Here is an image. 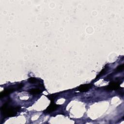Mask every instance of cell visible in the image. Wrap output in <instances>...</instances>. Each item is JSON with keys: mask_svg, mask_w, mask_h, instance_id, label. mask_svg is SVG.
Segmentation results:
<instances>
[{"mask_svg": "<svg viewBox=\"0 0 124 124\" xmlns=\"http://www.w3.org/2000/svg\"><path fill=\"white\" fill-rule=\"evenodd\" d=\"M108 67H107V66H106L105 68H104L102 70V71H101V72L99 73L97 77V78H96V79L97 80V79L99 78H100V77H101V76H102L103 75H105V73L107 72V70H108Z\"/></svg>", "mask_w": 124, "mask_h": 124, "instance_id": "obj_7", "label": "cell"}, {"mask_svg": "<svg viewBox=\"0 0 124 124\" xmlns=\"http://www.w3.org/2000/svg\"><path fill=\"white\" fill-rule=\"evenodd\" d=\"M42 91L39 88H35L31 89L29 91V92L30 94L33 95H36L37 94H41Z\"/></svg>", "mask_w": 124, "mask_h": 124, "instance_id": "obj_6", "label": "cell"}, {"mask_svg": "<svg viewBox=\"0 0 124 124\" xmlns=\"http://www.w3.org/2000/svg\"><path fill=\"white\" fill-rule=\"evenodd\" d=\"M15 90L16 89L13 87L5 89L2 92H1V94H0V97L3 98L6 96H7L8 95H10V94H11V93L14 92L15 91Z\"/></svg>", "mask_w": 124, "mask_h": 124, "instance_id": "obj_5", "label": "cell"}, {"mask_svg": "<svg viewBox=\"0 0 124 124\" xmlns=\"http://www.w3.org/2000/svg\"><path fill=\"white\" fill-rule=\"evenodd\" d=\"M120 88V83L118 82H111L107 86L105 90L107 91H113L118 89Z\"/></svg>", "mask_w": 124, "mask_h": 124, "instance_id": "obj_3", "label": "cell"}, {"mask_svg": "<svg viewBox=\"0 0 124 124\" xmlns=\"http://www.w3.org/2000/svg\"><path fill=\"white\" fill-rule=\"evenodd\" d=\"M56 96L54 95H50V96H47V97L51 100V101H54V99H55V97Z\"/></svg>", "mask_w": 124, "mask_h": 124, "instance_id": "obj_10", "label": "cell"}, {"mask_svg": "<svg viewBox=\"0 0 124 124\" xmlns=\"http://www.w3.org/2000/svg\"><path fill=\"white\" fill-rule=\"evenodd\" d=\"M93 86V84H85L80 85V86L78 88V91L81 92H87Z\"/></svg>", "mask_w": 124, "mask_h": 124, "instance_id": "obj_4", "label": "cell"}, {"mask_svg": "<svg viewBox=\"0 0 124 124\" xmlns=\"http://www.w3.org/2000/svg\"><path fill=\"white\" fill-rule=\"evenodd\" d=\"M124 66V64H122V65L118 66L115 69V71L116 72H120L122 71L123 70Z\"/></svg>", "mask_w": 124, "mask_h": 124, "instance_id": "obj_9", "label": "cell"}, {"mask_svg": "<svg viewBox=\"0 0 124 124\" xmlns=\"http://www.w3.org/2000/svg\"><path fill=\"white\" fill-rule=\"evenodd\" d=\"M58 107L59 106L54 103L53 101H51L50 104L44 111V112L46 113H51L52 112L56 111Z\"/></svg>", "mask_w": 124, "mask_h": 124, "instance_id": "obj_2", "label": "cell"}, {"mask_svg": "<svg viewBox=\"0 0 124 124\" xmlns=\"http://www.w3.org/2000/svg\"><path fill=\"white\" fill-rule=\"evenodd\" d=\"M23 86H24V84L22 83H20L18 85V89H21Z\"/></svg>", "mask_w": 124, "mask_h": 124, "instance_id": "obj_11", "label": "cell"}, {"mask_svg": "<svg viewBox=\"0 0 124 124\" xmlns=\"http://www.w3.org/2000/svg\"><path fill=\"white\" fill-rule=\"evenodd\" d=\"M19 107H11L9 106V101L7 102L1 107V110L3 115L6 117H14L19 110Z\"/></svg>", "mask_w": 124, "mask_h": 124, "instance_id": "obj_1", "label": "cell"}, {"mask_svg": "<svg viewBox=\"0 0 124 124\" xmlns=\"http://www.w3.org/2000/svg\"><path fill=\"white\" fill-rule=\"evenodd\" d=\"M28 82L31 84L36 83L38 82V80L34 77H31L28 79Z\"/></svg>", "mask_w": 124, "mask_h": 124, "instance_id": "obj_8", "label": "cell"}]
</instances>
